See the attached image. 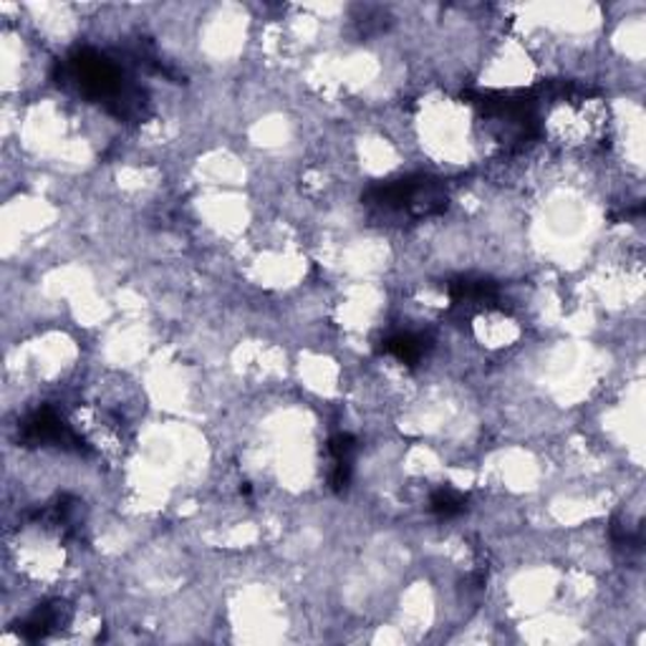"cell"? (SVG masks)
Here are the masks:
<instances>
[{
	"instance_id": "8992f818",
	"label": "cell",
	"mask_w": 646,
	"mask_h": 646,
	"mask_svg": "<svg viewBox=\"0 0 646 646\" xmlns=\"http://www.w3.org/2000/svg\"><path fill=\"white\" fill-rule=\"evenodd\" d=\"M71 611L63 601H51L44 604L41 609L31 613V617L23 621L19 626V634L26 642H41L46 636H51L56 629H63V624H69Z\"/></svg>"
},
{
	"instance_id": "5b68a950",
	"label": "cell",
	"mask_w": 646,
	"mask_h": 646,
	"mask_svg": "<svg viewBox=\"0 0 646 646\" xmlns=\"http://www.w3.org/2000/svg\"><path fill=\"white\" fill-rule=\"evenodd\" d=\"M450 301L454 310L462 314H473V310H485L498 306L500 291L492 281L485 278H458L448 285Z\"/></svg>"
},
{
	"instance_id": "6da1fadb",
	"label": "cell",
	"mask_w": 646,
	"mask_h": 646,
	"mask_svg": "<svg viewBox=\"0 0 646 646\" xmlns=\"http://www.w3.org/2000/svg\"><path fill=\"white\" fill-rule=\"evenodd\" d=\"M56 84L94 103H101L119 122H145L149 97L126 74L122 61L97 49H76L56 63Z\"/></svg>"
},
{
	"instance_id": "52a82bcc",
	"label": "cell",
	"mask_w": 646,
	"mask_h": 646,
	"mask_svg": "<svg viewBox=\"0 0 646 646\" xmlns=\"http://www.w3.org/2000/svg\"><path fill=\"white\" fill-rule=\"evenodd\" d=\"M381 351L389 356H394L397 362H402L406 366H417L422 358L427 356L429 351V341L425 337H419V333H394V337H389L381 341Z\"/></svg>"
},
{
	"instance_id": "277c9868",
	"label": "cell",
	"mask_w": 646,
	"mask_h": 646,
	"mask_svg": "<svg viewBox=\"0 0 646 646\" xmlns=\"http://www.w3.org/2000/svg\"><path fill=\"white\" fill-rule=\"evenodd\" d=\"M21 440L26 444H44V448H59L66 452H86V442L82 437L49 406L31 412L21 422Z\"/></svg>"
},
{
	"instance_id": "3957f363",
	"label": "cell",
	"mask_w": 646,
	"mask_h": 646,
	"mask_svg": "<svg viewBox=\"0 0 646 646\" xmlns=\"http://www.w3.org/2000/svg\"><path fill=\"white\" fill-rule=\"evenodd\" d=\"M480 111V119L490 126L498 142L505 147H525L538 137V97L525 92H485L470 97Z\"/></svg>"
},
{
	"instance_id": "ba28073f",
	"label": "cell",
	"mask_w": 646,
	"mask_h": 646,
	"mask_svg": "<svg viewBox=\"0 0 646 646\" xmlns=\"http://www.w3.org/2000/svg\"><path fill=\"white\" fill-rule=\"evenodd\" d=\"M465 508H467L465 496L452 488L437 490V492H432V498H429V510H432L437 517H442V521L458 517L460 513H465Z\"/></svg>"
},
{
	"instance_id": "9c48e42d",
	"label": "cell",
	"mask_w": 646,
	"mask_h": 646,
	"mask_svg": "<svg viewBox=\"0 0 646 646\" xmlns=\"http://www.w3.org/2000/svg\"><path fill=\"white\" fill-rule=\"evenodd\" d=\"M329 452L333 462H354L356 440L351 435H337L329 442Z\"/></svg>"
},
{
	"instance_id": "7a4b0ae2",
	"label": "cell",
	"mask_w": 646,
	"mask_h": 646,
	"mask_svg": "<svg viewBox=\"0 0 646 646\" xmlns=\"http://www.w3.org/2000/svg\"><path fill=\"white\" fill-rule=\"evenodd\" d=\"M362 203L371 212V218L387 222V226H402V222L442 215L450 205V195L440 180L427 178V174H412V178L379 182V185L369 187Z\"/></svg>"
}]
</instances>
